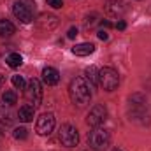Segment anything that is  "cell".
Returning a JSON list of instances; mask_svg holds the SVG:
<instances>
[{
    "label": "cell",
    "instance_id": "6",
    "mask_svg": "<svg viewBox=\"0 0 151 151\" xmlns=\"http://www.w3.org/2000/svg\"><path fill=\"white\" fill-rule=\"evenodd\" d=\"M107 119V107L104 106V104H97V106H93L91 109H90V113L86 116V123L90 125V127H100L104 121Z\"/></svg>",
    "mask_w": 151,
    "mask_h": 151
},
{
    "label": "cell",
    "instance_id": "12",
    "mask_svg": "<svg viewBox=\"0 0 151 151\" xmlns=\"http://www.w3.org/2000/svg\"><path fill=\"white\" fill-rule=\"evenodd\" d=\"M95 51V46L91 42H83V44H76L72 47V53L76 56H88Z\"/></svg>",
    "mask_w": 151,
    "mask_h": 151
},
{
    "label": "cell",
    "instance_id": "3",
    "mask_svg": "<svg viewBox=\"0 0 151 151\" xmlns=\"http://www.w3.org/2000/svg\"><path fill=\"white\" fill-rule=\"evenodd\" d=\"M119 84V74L111 69V67H104L99 70V86H102L106 91H114Z\"/></svg>",
    "mask_w": 151,
    "mask_h": 151
},
{
    "label": "cell",
    "instance_id": "15",
    "mask_svg": "<svg viewBox=\"0 0 151 151\" xmlns=\"http://www.w3.org/2000/svg\"><path fill=\"white\" fill-rule=\"evenodd\" d=\"M39 25H40L42 28L51 30V28H55V27L58 25V18H56V16H46V14H42L40 19H39Z\"/></svg>",
    "mask_w": 151,
    "mask_h": 151
},
{
    "label": "cell",
    "instance_id": "19",
    "mask_svg": "<svg viewBox=\"0 0 151 151\" xmlns=\"http://www.w3.org/2000/svg\"><path fill=\"white\" fill-rule=\"evenodd\" d=\"M14 139H18V141H25L27 137H28V130L25 128V127H19V128H16L14 130Z\"/></svg>",
    "mask_w": 151,
    "mask_h": 151
},
{
    "label": "cell",
    "instance_id": "22",
    "mask_svg": "<svg viewBox=\"0 0 151 151\" xmlns=\"http://www.w3.org/2000/svg\"><path fill=\"white\" fill-rule=\"evenodd\" d=\"M47 5L53 7V9H60L63 5V0H47Z\"/></svg>",
    "mask_w": 151,
    "mask_h": 151
},
{
    "label": "cell",
    "instance_id": "2",
    "mask_svg": "<svg viewBox=\"0 0 151 151\" xmlns=\"http://www.w3.org/2000/svg\"><path fill=\"white\" fill-rule=\"evenodd\" d=\"M111 144V135L106 128L95 127L90 134H88V146L93 151H106Z\"/></svg>",
    "mask_w": 151,
    "mask_h": 151
},
{
    "label": "cell",
    "instance_id": "26",
    "mask_svg": "<svg viewBox=\"0 0 151 151\" xmlns=\"http://www.w3.org/2000/svg\"><path fill=\"white\" fill-rule=\"evenodd\" d=\"M100 25H102L104 28H111V27H113V23H111L109 19H102V21H100Z\"/></svg>",
    "mask_w": 151,
    "mask_h": 151
},
{
    "label": "cell",
    "instance_id": "9",
    "mask_svg": "<svg viewBox=\"0 0 151 151\" xmlns=\"http://www.w3.org/2000/svg\"><path fill=\"white\" fill-rule=\"evenodd\" d=\"M0 123H2L4 127H11V125L14 123L11 106H9V104H5V102H0Z\"/></svg>",
    "mask_w": 151,
    "mask_h": 151
},
{
    "label": "cell",
    "instance_id": "23",
    "mask_svg": "<svg viewBox=\"0 0 151 151\" xmlns=\"http://www.w3.org/2000/svg\"><path fill=\"white\" fill-rule=\"evenodd\" d=\"M76 35H77V28H76V27L69 28V32H67V39H76Z\"/></svg>",
    "mask_w": 151,
    "mask_h": 151
},
{
    "label": "cell",
    "instance_id": "13",
    "mask_svg": "<svg viewBox=\"0 0 151 151\" xmlns=\"http://www.w3.org/2000/svg\"><path fill=\"white\" fill-rule=\"evenodd\" d=\"M84 79H86V83L90 84V88L91 90H95L97 86H99V70L95 69V67H88L86 70H84Z\"/></svg>",
    "mask_w": 151,
    "mask_h": 151
},
{
    "label": "cell",
    "instance_id": "20",
    "mask_svg": "<svg viewBox=\"0 0 151 151\" xmlns=\"http://www.w3.org/2000/svg\"><path fill=\"white\" fill-rule=\"evenodd\" d=\"M12 84H14V88H19V90H23L27 86L25 84V79L21 76H12Z\"/></svg>",
    "mask_w": 151,
    "mask_h": 151
},
{
    "label": "cell",
    "instance_id": "5",
    "mask_svg": "<svg viewBox=\"0 0 151 151\" xmlns=\"http://www.w3.org/2000/svg\"><path fill=\"white\" fill-rule=\"evenodd\" d=\"M25 95H27V99L30 100V104H34V107L40 106V102H42V86H40V81H39V79L32 77V79L27 83V86H25Z\"/></svg>",
    "mask_w": 151,
    "mask_h": 151
},
{
    "label": "cell",
    "instance_id": "28",
    "mask_svg": "<svg viewBox=\"0 0 151 151\" xmlns=\"http://www.w3.org/2000/svg\"><path fill=\"white\" fill-rule=\"evenodd\" d=\"M114 151H121V150H114Z\"/></svg>",
    "mask_w": 151,
    "mask_h": 151
},
{
    "label": "cell",
    "instance_id": "11",
    "mask_svg": "<svg viewBox=\"0 0 151 151\" xmlns=\"http://www.w3.org/2000/svg\"><path fill=\"white\" fill-rule=\"evenodd\" d=\"M34 114H35V107H34V106L25 104V106H21V107H19V111H18V119H19V121H23V123H28V121H32V119H34Z\"/></svg>",
    "mask_w": 151,
    "mask_h": 151
},
{
    "label": "cell",
    "instance_id": "7",
    "mask_svg": "<svg viewBox=\"0 0 151 151\" xmlns=\"http://www.w3.org/2000/svg\"><path fill=\"white\" fill-rule=\"evenodd\" d=\"M12 14L21 21V23H30L34 19V12L32 7L25 2V0H16L12 4Z\"/></svg>",
    "mask_w": 151,
    "mask_h": 151
},
{
    "label": "cell",
    "instance_id": "24",
    "mask_svg": "<svg viewBox=\"0 0 151 151\" xmlns=\"http://www.w3.org/2000/svg\"><path fill=\"white\" fill-rule=\"evenodd\" d=\"M114 27H116V28H118V30H125V28H127V23H125V21H123V19H119V21H118V23H116V25H114Z\"/></svg>",
    "mask_w": 151,
    "mask_h": 151
},
{
    "label": "cell",
    "instance_id": "27",
    "mask_svg": "<svg viewBox=\"0 0 151 151\" xmlns=\"http://www.w3.org/2000/svg\"><path fill=\"white\" fill-rule=\"evenodd\" d=\"M4 83H5V76H2V74H0V88L4 86Z\"/></svg>",
    "mask_w": 151,
    "mask_h": 151
},
{
    "label": "cell",
    "instance_id": "17",
    "mask_svg": "<svg viewBox=\"0 0 151 151\" xmlns=\"http://www.w3.org/2000/svg\"><path fill=\"white\" fill-rule=\"evenodd\" d=\"M107 12L113 14V16H118L123 12V4L118 2V0H109L107 2Z\"/></svg>",
    "mask_w": 151,
    "mask_h": 151
},
{
    "label": "cell",
    "instance_id": "14",
    "mask_svg": "<svg viewBox=\"0 0 151 151\" xmlns=\"http://www.w3.org/2000/svg\"><path fill=\"white\" fill-rule=\"evenodd\" d=\"M16 32V27L9 19H0V37H11Z\"/></svg>",
    "mask_w": 151,
    "mask_h": 151
},
{
    "label": "cell",
    "instance_id": "10",
    "mask_svg": "<svg viewBox=\"0 0 151 151\" xmlns=\"http://www.w3.org/2000/svg\"><path fill=\"white\" fill-rule=\"evenodd\" d=\"M42 81H44L47 86L56 84V83L60 81V74H58V70L53 69V67H46V69L42 70Z\"/></svg>",
    "mask_w": 151,
    "mask_h": 151
},
{
    "label": "cell",
    "instance_id": "1",
    "mask_svg": "<svg viewBox=\"0 0 151 151\" xmlns=\"http://www.w3.org/2000/svg\"><path fill=\"white\" fill-rule=\"evenodd\" d=\"M69 95H70V100L77 104V106H84L90 102L91 99V88L90 84L86 83L84 77H76L70 81V86H69Z\"/></svg>",
    "mask_w": 151,
    "mask_h": 151
},
{
    "label": "cell",
    "instance_id": "16",
    "mask_svg": "<svg viewBox=\"0 0 151 151\" xmlns=\"http://www.w3.org/2000/svg\"><path fill=\"white\" fill-rule=\"evenodd\" d=\"M5 62H7V65H9L11 69H18V67L23 63V58H21L19 53H11V55L5 58Z\"/></svg>",
    "mask_w": 151,
    "mask_h": 151
},
{
    "label": "cell",
    "instance_id": "21",
    "mask_svg": "<svg viewBox=\"0 0 151 151\" xmlns=\"http://www.w3.org/2000/svg\"><path fill=\"white\" fill-rule=\"evenodd\" d=\"M97 18H99V16H97L95 12H93V14H90V16H86V19H84V27H86V28H90V27H93V25H95V23L99 21Z\"/></svg>",
    "mask_w": 151,
    "mask_h": 151
},
{
    "label": "cell",
    "instance_id": "8",
    "mask_svg": "<svg viewBox=\"0 0 151 151\" xmlns=\"http://www.w3.org/2000/svg\"><path fill=\"white\" fill-rule=\"evenodd\" d=\"M55 128V116L51 113H44L39 116L37 123H35V132L39 135H49Z\"/></svg>",
    "mask_w": 151,
    "mask_h": 151
},
{
    "label": "cell",
    "instance_id": "4",
    "mask_svg": "<svg viewBox=\"0 0 151 151\" xmlns=\"http://www.w3.org/2000/svg\"><path fill=\"white\" fill-rule=\"evenodd\" d=\"M58 139H60V142L65 148H74V146H77V142H79L77 128H76L74 125H70V123L62 125L60 130H58Z\"/></svg>",
    "mask_w": 151,
    "mask_h": 151
},
{
    "label": "cell",
    "instance_id": "18",
    "mask_svg": "<svg viewBox=\"0 0 151 151\" xmlns=\"http://www.w3.org/2000/svg\"><path fill=\"white\" fill-rule=\"evenodd\" d=\"M16 100H18V95L14 93V91H4V95H2V102H5V104H9V106H12V104H16Z\"/></svg>",
    "mask_w": 151,
    "mask_h": 151
},
{
    "label": "cell",
    "instance_id": "25",
    "mask_svg": "<svg viewBox=\"0 0 151 151\" xmlns=\"http://www.w3.org/2000/svg\"><path fill=\"white\" fill-rule=\"evenodd\" d=\"M99 39H100V40H107V39H109L107 32H106V30H100V32H99Z\"/></svg>",
    "mask_w": 151,
    "mask_h": 151
}]
</instances>
